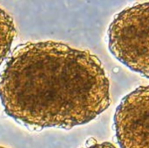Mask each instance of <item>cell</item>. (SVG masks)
Here are the masks:
<instances>
[{
	"label": "cell",
	"mask_w": 149,
	"mask_h": 148,
	"mask_svg": "<svg viewBox=\"0 0 149 148\" xmlns=\"http://www.w3.org/2000/svg\"><path fill=\"white\" fill-rule=\"evenodd\" d=\"M16 37V28L12 17L0 8V65L10 53Z\"/></svg>",
	"instance_id": "277c9868"
},
{
	"label": "cell",
	"mask_w": 149,
	"mask_h": 148,
	"mask_svg": "<svg viewBox=\"0 0 149 148\" xmlns=\"http://www.w3.org/2000/svg\"><path fill=\"white\" fill-rule=\"evenodd\" d=\"M113 122L120 148H149V85L137 87L121 99Z\"/></svg>",
	"instance_id": "3957f363"
},
{
	"label": "cell",
	"mask_w": 149,
	"mask_h": 148,
	"mask_svg": "<svg viewBox=\"0 0 149 148\" xmlns=\"http://www.w3.org/2000/svg\"><path fill=\"white\" fill-rule=\"evenodd\" d=\"M84 148H117L114 145H113L110 142H103V143H95L93 145H90L88 147Z\"/></svg>",
	"instance_id": "5b68a950"
},
{
	"label": "cell",
	"mask_w": 149,
	"mask_h": 148,
	"mask_svg": "<svg viewBox=\"0 0 149 148\" xmlns=\"http://www.w3.org/2000/svg\"><path fill=\"white\" fill-rule=\"evenodd\" d=\"M112 55L130 70L149 79V2L119 12L107 31Z\"/></svg>",
	"instance_id": "7a4b0ae2"
},
{
	"label": "cell",
	"mask_w": 149,
	"mask_h": 148,
	"mask_svg": "<svg viewBox=\"0 0 149 148\" xmlns=\"http://www.w3.org/2000/svg\"><path fill=\"white\" fill-rule=\"evenodd\" d=\"M4 113L33 131L89 123L111 104L98 57L55 41L17 45L0 74Z\"/></svg>",
	"instance_id": "6da1fadb"
},
{
	"label": "cell",
	"mask_w": 149,
	"mask_h": 148,
	"mask_svg": "<svg viewBox=\"0 0 149 148\" xmlns=\"http://www.w3.org/2000/svg\"><path fill=\"white\" fill-rule=\"evenodd\" d=\"M0 148H6V147H1V146H0Z\"/></svg>",
	"instance_id": "8992f818"
}]
</instances>
